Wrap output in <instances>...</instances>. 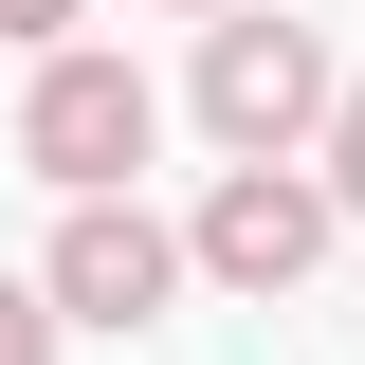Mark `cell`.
Here are the masks:
<instances>
[{"label":"cell","instance_id":"obj_5","mask_svg":"<svg viewBox=\"0 0 365 365\" xmlns=\"http://www.w3.org/2000/svg\"><path fill=\"white\" fill-rule=\"evenodd\" d=\"M311 182H329V220H365V73L329 91V128H311Z\"/></svg>","mask_w":365,"mask_h":365},{"label":"cell","instance_id":"obj_2","mask_svg":"<svg viewBox=\"0 0 365 365\" xmlns=\"http://www.w3.org/2000/svg\"><path fill=\"white\" fill-rule=\"evenodd\" d=\"M146 128H165V91H146L128 55H37V91H19V165H37L55 201H128Z\"/></svg>","mask_w":365,"mask_h":365},{"label":"cell","instance_id":"obj_6","mask_svg":"<svg viewBox=\"0 0 365 365\" xmlns=\"http://www.w3.org/2000/svg\"><path fill=\"white\" fill-rule=\"evenodd\" d=\"M0 365H55V311H37V274H0Z\"/></svg>","mask_w":365,"mask_h":365},{"label":"cell","instance_id":"obj_4","mask_svg":"<svg viewBox=\"0 0 365 365\" xmlns=\"http://www.w3.org/2000/svg\"><path fill=\"white\" fill-rule=\"evenodd\" d=\"M165 292H182V237L146 220V201H73L55 256H37V311L55 329H165Z\"/></svg>","mask_w":365,"mask_h":365},{"label":"cell","instance_id":"obj_1","mask_svg":"<svg viewBox=\"0 0 365 365\" xmlns=\"http://www.w3.org/2000/svg\"><path fill=\"white\" fill-rule=\"evenodd\" d=\"M329 37L311 19H256V0H237V19H201V128L237 146V165H311V128H329Z\"/></svg>","mask_w":365,"mask_h":365},{"label":"cell","instance_id":"obj_8","mask_svg":"<svg viewBox=\"0 0 365 365\" xmlns=\"http://www.w3.org/2000/svg\"><path fill=\"white\" fill-rule=\"evenodd\" d=\"M165 19H237V0H165Z\"/></svg>","mask_w":365,"mask_h":365},{"label":"cell","instance_id":"obj_3","mask_svg":"<svg viewBox=\"0 0 365 365\" xmlns=\"http://www.w3.org/2000/svg\"><path fill=\"white\" fill-rule=\"evenodd\" d=\"M329 256V182L311 165H220V201H201V220H182V274H220V292H292V274Z\"/></svg>","mask_w":365,"mask_h":365},{"label":"cell","instance_id":"obj_7","mask_svg":"<svg viewBox=\"0 0 365 365\" xmlns=\"http://www.w3.org/2000/svg\"><path fill=\"white\" fill-rule=\"evenodd\" d=\"M0 37H37V55H73V0H0Z\"/></svg>","mask_w":365,"mask_h":365}]
</instances>
